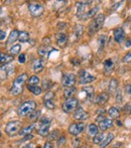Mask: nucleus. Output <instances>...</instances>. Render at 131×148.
<instances>
[{
    "label": "nucleus",
    "instance_id": "f257e3e1",
    "mask_svg": "<svg viewBox=\"0 0 131 148\" xmlns=\"http://www.w3.org/2000/svg\"><path fill=\"white\" fill-rule=\"evenodd\" d=\"M36 109V103L32 100H28L21 104L17 109V114L20 117H24V116L29 115L32 112H33Z\"/></svg>",
    "mask_w": 131,
    "mask_h": 148
},
{
    "label": "nucleus",
    "instance_id": "f03ea898",
    "mask_svg": "<svg viewBox=\"0 0 131 148\" xmlns=\"http://www.w3.org/2000/svg\"><path fill=\"white\" fill-rule=\"evenodd\" d=\"M104 21H105V15L104 14H99L97 15L92 21L90 22L88 26V31L90 35H94L96 32L101 29L102 26L104 24Z\"/></svg>",
    "mask_w": 131,
    "mask_h": 148
},
{
    "label": "nucleus",
    "instance_id": "7ed1b4c3",
    "mask_svg": "<svg viewBox=\"0 0 131 148\" xmlns=\"http://www.w3.org/2000/svg\"><path fill=\"white\" fill-rule=\"evenodd\" d=\"M21 122L20 121H10L6 124L5 132L8 136H14L18 134L19 131L21 130Z\"/></svg>",
    "mask_w": 131,
    "mask_h": 148
},
{
    "label": "nucleus",
    "instance_id": "20e7f679",
    "mask_svg": "<svg viewBox=\"0 0 131 148\" xmlns=\"http://www.w3.org/2000/svg\"><path fill=\"white\" fill-rule=\"evenodd\" d=\"M79 101L76 98H70V99H67L65 103L62 106V109L65 113H71V112L75 111V110L78 108Z\"/></svg>",
    "mask_w": 131,
    "mask_h": 148
},
{
    "label": "nucleus",
    "instance_id": "39448f33",
    "mask_svg": "<svg viewBox=\"0 0 131 148\" xmlns=\"http://www.w3.org/2000/svg\"><path fill=\"white\" fill-rule=\"evenodd\" d=\"M49 127H51V119L43 118L40 121V125H39V129L37 131V134L43 137L47 136L49 135Z\"/></svg>",
    "mask_w": 131,
    "mask_h": 148
},
{
    "label": "nucleus",
    "instance_id": "423d86ee",
    "mask_svg": "<svg viewBox=\"0 0 131 148\" xmlns=\"http://www.w3.org/2000/svg\"><path fill=\"white\" fill-rule=\"evenodd\" d=\"M93 81H95V77L93 75H91L90 73L83 70V69L79 71V82H80V84H90Z\"/></svg>",
    "mask_w": 131,
    "mask_h": 148
},
{
    "label": "nucleus",
    "instance_id": "0eeeda50",
    "mask_svg": "<svg viewBox=\"0 0 131 148\" xmlns=\"http://www.w3.org/2000/svg\"><path fill=\"white\" fill-rule=\"evenodd\" d=\"M28 11L30 12V14H32L33 17H39L45 12V8H43V6L41 4L30 3L28 5Z\"/></svg>",
    "mask_w": 131,
    "mask_h": 148
},
{
    "label": "nucleus",
    "instance_id": "6e6552de",
    "mask_svg": "<svg viewBox=\"0 0 131 148\" xmlns=\"http://www.w3.org/2000/svg\"><path fill=\"white\" fill-rule=\"evenodd\" d=\"M77 78L73 73H67L63 76L62 79V84L65 88H69V87H74V85L76 84Z\"/></svg>",
    "mask_w": 131,
    "mask_h": 148
},
{
    "label": "nucleus",
    "instance_id": "1a4fd4ad",
    "mask_svg": "<svg viewBox=\"0 0 131 148\" xmlns=\"http://www.w3.org/2000/svg\"><path fill=\"white\" fill-rule=\"evenodd\" d=\"M85 129V124L82 122H78V123H72V124L69 126V133L74 136H78L79 134L84 131Z\"/></svg>",
    "mask_w": 131,
    "mask_h": 148
},
{
    "label": "nucleus",
    "instance_id": "9d476101",
    "mask_svg": "<svg viewBox=\"0 0 131 148\" xmlns=\"http://www.w3.org/2000/svg\"><path fill=\"white\" fill-rule=\"evenodd\" d=\"M92 3L91 1H85V2H77L76 7H77V16L79 18H82L83 15L87 12V6L88 4Z\"/></svg>",
    "mask_w": 131,
    "mask_h": 148
},
{
    "label": "nucleus",
    "instance_id": "9b49d317",
    "mask_svg": "<svg viewBox=\"0 0 131 148\" xmlns=\"http://www.w3.org/2000/svg\"><path fill=\"white\" fill-rule=\"evenodd\" d=\"M74 118L76 119V120H78V121H80V122H81V121H84V120H86V119H88L89 118V114L87 113V112L85 111L82 107H80V108H77V109L75 110Z\"/></svg>",
    "mask_w": 131,
    "mask_h": 148
},
{
    "label": "nucleus",
    "instance_id": "f8f14e48",
    "mask_svg": "<svg viewBox=\"0 0 131 148\" xmlns=\"http://www.w3.org/2000/svg\"><path fill=\"white\" fill-rule=\"evenodd\" d=\"M114 39L117 41L118 43H121L122 41L125 38V31L123 28L121 27H117L114 29Z\"/></svg>",
    "mask_w": 131,
    "mask_h": 148
},
{
    "label": "nucleus",
    "instance_id": "ddd939ff",
    "mask_svg": "<svg viewBox=\"0 0 131 148\" xmlns=\"http://www.w3.org/2000/svg\"><path fill=\"white\" fill-rule=\"evenodd\" d=\"M26 79H27V74L26 73H23V74L19 75L18 77H16V79L13 82V86L12 87H19V88H22V85L25 83Z\"/></svg>",
    "mask_w": 131,
    "mask_h": 148
},
{
    "label": "nucleus",
    "instance_id": "4468645a",
    "mask_svg": "<svg viewBox=\"0 0 131 148\" xmlns=\"http://www.w3.org/2000/svg\"><path fill=\"white\" fill-rule=\"evenodd\" d=\"M56 39H57V43L59 45V47H65L67 42H68V35L65 33H57Z\"/></svg>",
    "mask_w": 131,
    "mask_h": 148
},
{
    "label": "nucleus",
    "instance_id": "2eb2a0df",
    "mask_svg": "<svg viewBox=\"0 0 131 148\" xmlns=\"http://www.w3.org/2000/svg\"><path fill=\"white\" fill-rule=\"evenodd\" d=\"M113 126H114L113 120H110V119H105V120L101 121V122L99 123V127H100V129H101L102 131L108 130V129L112 128Z\"/></svg>",
    "mask_w": 131,
    "mask_h": 148
},
{
    "label": "nucleus",
    "instance_id": "dca6fc26",
    "mask_svg": "<svg viewBox=\"0 0 131 148\" xmlns=\"http://www.w3.org/2000/svg\"><path fill=\"white\" fill-rule=\"evenodd\" d=\"M14 60V57L11 55H6V53H0V64L4 66V64H7L9 62H11Z\"/></svg>",
    "mask_w": 131,
    "mask_h": 148
},
{
    "label": "nucleus",
    "instance_id": "f3484780",
    "mask_svg": "<svg viewBox=\"0 0 131 148\" xmlns=\"http://www.w3.org/2000/svg\"><path fill=\"white\" fill-rule=\"evenodd\" d=\"M98 10H99L98 6H95V7L91 8L90 10H88V11H87L86 13H85L84 15H83V17L81 18V19H83V20H88V19H90V18L94 17V16L97 14V11H98Z\"/></svg>",
    "mask_w": 131,
    "mask_h": 148
},
{
    "label": "nucleus",
    "instance_id": "a211bd4d",
    "mask_svg": "<svg viewBox=\"0 0 131 148\" xmlns=\"http://www.w3.org/2000/svg\"><path fill=\"white\" fill-rule=\"evenodd\" d=\"M109 100V94L108 93H101L96 97V103L98 105H105Z\"/></svg>",
    "mask_w": 131,
    "mask_h": 148
},
{
    "label": "nucleus",
    "instance_id": "6ab92c4d",
    "mask_svg": "<svg viewBox=\"0 0 131 148\" xmlns=\"http://www.w3.org/2000/svg\"><path fill=\"white\" fill-rule=\"evenodd\" d=\"M35 126L36 125L34 124V123H32V124L28 125V126L24 127V128H22L21 130L19 131V133L18 134L21 135V136H26V135H30L32 133V131L35 129Z\"/></svg>",
    "mask_w": 131,
    "mask_h": 148
},
{
    "label": "nucleus",
    "instance_id": "aec40b11",
    "mask_svg": "<svg viewBox=\"0 0 131 148\" xmlns=\"http://www.w3.org/2000/svg\"><path fill=\"white\" fill-rule=\"evenodd\" d=\"M43 69V60L40 59L35 60L34 62H32V71L35 73H39L41 72Z\"/></svg>",
    "mask_w": 131,
    "mask_h": 148
},
{
    "label": "nucleus",
    "instance_id": "412c9836",
    "mask_svg": "<svg viewBox=\"0 0 131 148\" xmlns=\"http://www.w3.org/2000/svg\"><path fill=\"white\" fill-rule=\"evenodd\" d=\"M18 36H19V31L14 29L12 30L11 32H10L9 36H8V39H7V45H11V43L15 42L16 40L18 39Z\"/></svg>",
    "mask_w": 131,
    "mask_h": 148
},
{
    "label": "nucleus",
    "instance_id": "4be33fe9",
    "mask_svg": "<svg viewBox=\"0 0 131 148\" xmlns=\"http://www.w3.org/2000/svg\"><path fill=\"white\" fill-rule=\"evenodd\" d=\"M49 51H53L51 45H43L38 49V55L43 58H47L49 55Z\"/></svg>",
    "mask_w": 131,
    "mask_h": 148
},
{
    "label": "nucleus",
    "instance_id": "5701e85b",
    "mask_svg": "<svg viewBox=\"0 0 131 148\" xmlns=\"http://www.w3.org/2000/svg\"><path fill=\"white\" fill-rule=\"evenodd\" d=\"M113 139H114V134H113V133H109V134L107 135V137H106V138H104V140L100 143V147H101V148L107 147L108 145H109L110 143L113 141Z\"/></svg>",
    "mask_w": 131,
    "mask_h": 148
},
{
    "label": "nucleus",
    "instance_id": "b1692460",
    "mask_svg": "<svg viewBox=\"0 0 131 148\" xmlns=\"http://www.w3.org/2000/svg\"><path fill=\"white\" fill-rule=\"evenodd\" d=\"M114 70V62H112V60L108 59L104 62V71L106 73H110Z\"/></svg>",
    "mask_w": 131,
    "mask_h": 148
},
{
    "label": "nucleus",
    "instance_id": "393cba45",
    "mask_svg": "<svg viewBox=\"0 0 131 148\" xmlns=\"http://www.w3.org/2000/svg\"><path fill=\"white\" fill-rule=\"evenodd\" d=\"M76 92V88L75 87H69V88H65L64 90V96L67 98V99H70V98L73 97V95Z\"/></svg>",
    "mask_w": 131,
    "mask_h": 148
},
{
    "label": "nucleus",
    "instance_id": "a878e982",
    "mask_svg": "<svg viewBox=\"0 0 131 148\" xmlns=\"http://www.w3.org/2000/svg\"><path fill=\"white\" fill-rule=\"evenodd\" d=\"M18 40L21 42H27L29 40V34L27 31H19V36H18Z\"/></svg>",
    "mask_w": 131,
    "mask_h": 148
},
{
    "label": "nucleus",
    "instance_id": "bb28decb",
    "mask_svg": "<svg viewBox=\"0 0 131 148\" xmlns=\"http://www.w3.org/2000/svg\"><path fill=\"white\" fill-rule=\"evenodd\" d=\"M108 114H109L110 116H111L112 118L114 119H118L120 116V112L119 110L117 109L116 107H111L109 110H108Z\"/></svg>",
    "mask_w": 131,
    "mask_h": 148
},
{
    "label": "nucleus",
    "instance_id": "cd10ccee",
    "mask_svg": "<svg viewBox=\"0 0 131 148\" xmlns=\"http://www.w3.org/2000/svg\"><path fill=\"white\" fill-rule=\"evenodd\" d=\"M88 133L91 136H95L96 134L99 133V128L97 127V125L95 124H90L88 127Z\"/></svg>",
    "mask_w": 131,
    "mask_h": 148
},
{
    "label": "nucleus",
    "instance_id": "c85d7f7f",
    "mask_svg": "<svg viewBox=\"0 0 131 148\" xmlns=\"http://www.w3.org/2000/svg\"><path fill=\"white\" fill-rule=\"evenodd\" d=\"M118 85H119L118 81L116 80V79H112V80L110 81V84H109V92L110 93H114V92L118 89Z\"/></svg>",
    "mask_w": 131,
    "mask_h": 148
},
{
    "label": "nucleus",
    "instance_id": "c756f323",
    "mask_svg": "<svg viewBox=\"0 0 131 148\" xmlns=\"http://www.w3.org/2000/svg\"><path fill=\"white\" fill-rule=\"evenodd\" d=\"M40 115H41V112L39 111V110L35 109L34 111L29 114V120L32 121V122H35V121L38 120L39 117H40Z\"/></svg>",
    "mask_w": 131,
    "mask_h": 148
},
{
    "label": "nucleus",
    "instance_id": "7c9ffc66",
    "mask_svg": "<svg viewBox=\"0 0 131 148\" xmlns=\"http://www.w3.org/2000/svg\"><path fill=\"white\" fill-rule=\"evenodd\" d=\"M83 32H84V26L82 24H77L76 27H75V35H76L77 39H79L82 36Z\"/></svg>",
    "mask_w": 131,
    "mask_h": 148
},
{
    "label": "nucleus",
    "instance_id": "2f4dec72",
    "mask_svg": "<svg viewBox=\"0 0 131 148\" xmlns=\"http://www.w3.org/2000/svg\"><path fill=\"white\" fill-rule=\"evenodd\" d=\"M27 89L29 90L30 92H32V94H34V95H40L41 94V91H43V89L40 88V87L38 86H32V85H27Z\"/></svg>",
    "mask_w": 131,
    "mask_h": 148
},
{
    "label": "nucleus",
    "instance_id": "473e14b6",
    "mask_svg": "<svg viewBox=\"0 0 131 148\" xmlns=\"http://www.w3.org/2000/svg\"><path fill=\"white\" fill-rule=\"evenodd\" d=\"M20 49H21V45H14L13 47L10 49V53H11V56L18 55V53H20Z\"/></svg>",
    "mask_w": 131,
    "mask_h": 148
},
{
    "label": "nucleus",
    "instance_id": "72a5a7b5",
    "mask_svg": "<svg viewBox=\"0 0 131 148\" xmlns=\"http://www.w3.org/2000/svg\"><path fill=\"white\" fill-rule=\"evenodd\" d=\"M103 140H104V133H98L93 138V141H94L95 144H100Z\"/></svg>",
    "mask_w": 131,
    "mask_h": 148
},
{
    "label": "nucleus",
    "instance_id": "f704fd0d",
    "mask_svg": "<svg viewBox=\"0 0 131 148\" xmlns=\"http://www.w3.org/2000/svg\"><path fill=\"white\" fill-rule=\"evenodd\" d=\"M83 92H86L87 97L91 98L93 95H94V88H93V87H91V86L84 87V88H83Z\"/></svg>",
    "mask_w": 131,
    "mask_h": 148
},
{
    "label": "nucleus",
    "instance_id": "c9c22d12",
    "mask_svg": "<svg viewBox=\"0 0 131 148\" xmlns=\"http://www.w3.org/2000/svg\"><path fill=\"white\" fill-rule=\"evenodd\" d=\"M39 84V79L36 76H32L28 79V85H32V86H36Z\"/></svg>",
    "mask_w": 131,
    "mask_h": 148
},
{
    "label": "nucleus",
    "instance_id": "e433bc0d",
    "mask_svg": "<svg viewBox=\"0 0 131 148\" xmlns=\"http://www.w3.org/2000/svg\"><path fill=\"white\" fill-rule=\"evenodd\" d=\"M106 40H107V36H106V35L102 34V35H100V36H99L98 41H99V45H100V47H101V49L105 47Z\"/></svg>",
    "mask_w": 131,
    "mask_h": 148
},
{
    "label": "nucleus",
    "instance_id": "4c0bfd02",
    "mask_svg": "<svg viewBox=\"0 0 131 148\" xmlns=\"http://www.w3.org/2000/svg\"><path fill=\"white\" fill-rule=\"evenodd\" d=\"M53 97H55V94L53 92H47L43 97V101H53Z\"/></svg>",
    "mask_w": 131,
    "mask_h": 148
},
{
    "label": "nucleus",
    "instance_id": "58836bf2",
    "mask_svg": "<svg viewBox=\"0 0 131 148\" xmlns=\"http://www.w3.org/2000/svg\"><path fill=\"white\" fill-rule=\"evenodd\" d=\"M45 106L49 110L55 109V104H53V101H45Z\"/></svg>",
    "mask_w": 131,
    "mask_h": 148
},
{
    "label": "nucleus",
    "instance_id": "ea45409f",
    "mask_svg": "<svg viewBox=\"0 0 131 148\" xmlns=\"http://www.w3.org/2000/svg\"><path fill=\"white\" fill-rule=\"evenodd\" d=\"M43 88L45 89V90H49V89L51 87V82L49 80H47V79H45V80L43 81Z\"/></svg>",
    "mask_w": 131,
    "mask_h": 148
},
{
    "label": "nucleus",
    "instance_id": "a19ab883",
    "mask_svg": "<svg viewBox=\"0 0 131 148\" xmlns=\"http://www.w3.org/2000/svg\"><path fill=\"white\" fill-rule=\"evenodd\" d=\"M18 62H19V64H24L26 62V56L24 53H20L18 57Z\"/></svg>",
    "mask_w": 131,
    "mask_h": 148
},
{
    "label": "nucleus",
    "instance_id": "79ce46f5",
    "mask_svg": "<svg viewBox=\"0 0 131 148\" xmlns=\"http://www.w3.org/2000/svg\"><path fill=\"white\" fill-rule=\"evenodd\" d=\"M123 111L125 114H131V105L130 104H126L123 108Z\"/></svg>",
    "mask_w": 131,
    "mask_h": 148
},
{
    "label": "nucleus",
    "instance_id": "37998d69",
    "mask_svg": "<svg viewBox=\"0 0 131 148\" xmlns=\"http://www.w3.org/2000/svg\"><path fill=\"white\" fill-rule=\"evenodd\" d=\"M122 62H131V51L127 53V55H126L125 57L123 58Z\"/></svg>",
    "mask_w": 131,
    "mask_h": 148
},
{
    "label": "nucleus",
    "instance_id": "c03bdc74",
    "mask_svg": "<svg viewBox=\"0 0 131 148\" xmlns=\"http://www.w3.org/2000/svg\"><path fill=\"white\" fill-rule=\"evenodd\" d=\"M65 143H66V137L65 136H62L61 138L58 140L57 145H58V146H62V145H64Z\"/></svg>",
    "mask_w": 131,
    "mask_h": 148
},
{
    "label": "nucleus",
    "instance_id": "a18cd8bd",
    "mask_svg": "<svg viewBox=\"0 0 131 148\" xmlns=\"http://www.w3.org/2000/svg\"><path fill=\"white\" fill-rule=\"evenodd\" d=\"M116 101H117L118 103H120V102L122 101V94L120 91H117V93H116Z\"/></svg>",
    "mask_w": 131,
    "mask_h": 148
},
{
    "label": "nucleus",
    "instance_id": "49530a36",
    "mask_svg": "<svg viewBox=\"0 0 131 148\" xmlns=\"http://www.w3.org/2000/svg\"><path fill=\"white\" fill-rule=\"evenodd\" d=\"M6 37V32L3 30H0V41L3 40V39H5Z\"/></svg>",
    "mask_w": 131,
    "mask_h": 148
},
{
    "label": "nucleus",
    "instance_id": "de8ad7c7",
    "mask_svg": "<svg viewBox=\"0 0 131 148\" xmlns=\"http://www.w3.org/2000/svg\"><path fill=\"white\" fill-rule=\"evenodd\" d=\"M43 148H53V143H51V142H45Z\"/></svg>",
    "mask_w": 131,
    "mask_h": 148
},
{
    "label": "nucleus",
    "instance_id": "09e8293b",
    "mask_svg": "<svg viewBox=\"0 0 131 148\" xmlns=\"http://www.w3.org/2000/svg\"><path fill=\"white\" fill-rule=\"evenodd\" d=\"M21 148H33V143H28V144L24 145V146Z\"/></svg>",
    "mask_w": 131,
    "mask_h": 148
},
{
    "label": "nucleus",
    "instance_id": "8fccbe9b",
    "mask_svg": "<svg viewBox=\"0 0 131 148\" xmlns=\"http://www.w3.org/2000/svg\"><path fill=\"white\" fill-rule=\"evenodd\" d=\"M126 92H127L129 95H131V85H128V86L126 87Z\"/></svg>",
    "mask_w": 131,
    "mask_h": 148
},
{
    "label": "nucleus",
    "instance_id": "3c124183",
    "mask_svg": "<svg viewBox=\"0 0 131 148\" xmlns=\"http://www.w3.org/2000/svg\"><path fill=\"white\" fill-rule=\"evenodd\" d=\"M131 47V39L128 38L126 40V47Z\"/></svg>",
    "mask_w": 131,
    "mask_h": 148
},
{
    "label": "nucleus",
    "instance_id": "603ef678",
    "mask_svg": "<svg viewBox=\"0 0 131 148\" xmlns=\"http://www.w3.org/2000/svg\"><path fill=\"white\" fill-rule=\"evenodd\" d=\"M121 3H122V2H117V3H116V5L114 6V7H112V9H116V8H117L118 6H119V5H120V4H121Z\"/></svg>",
    "mask_w": 131,
    "mask_h": 148
},
{
    "label": "nucleus",
    "instance_id": "864d4df0",
    "mask_svg": "<svg viewBox=\"0 0 131 148\" xmlns=\"http://www.w3.org/2000/svg\"><path fill=\"white\" fill-rule=\"evenodd\" d=\"M1 10H2V9H1V7H0V13H1Z\"/></svg>",
    "mask_w": 131,
    "mask_h": 148
},
{
    "label": "nucleus",
    "instance_id": "5fc2aeb1",
    "mask_svg": "<svg viewBox=\"0 0 131 148\" xmlns=\"http://www.w3.org/2000/svg\"><path fill=\"white\" fill-rule=\"evenodd\" d=\"M0 47H1V42H0Z\"/></svg>",
    "mask_w": 131,
    "mask_h": 148
},
{
    "label": "nucleus",
    "instance_id": "6e6d98bb",
    "mask_svg": "<svg viewBox=\"0 0 131 148\" xmlns=\"http://www.w3.org/2000/svg\"><path fill=\"white\" fill-rule=\"evenodd\" d=\"M36 148H41V147H39V146H38V147H36Z\"/></svg>",
    "mask_w": 131,
    "mask_h": 148
}]
</instances>
